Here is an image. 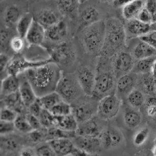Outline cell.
Instances as JSON below:
<instances>
[{
    "label": "cell",
    "mask_w": 156,
    "mask_h": 156,
    "mask_svg": "<svg viewBox=\"0 0 156 156\" xmlns=\"http://www.w3.org/2000/svg\"><path fill=\"white\" fill-rule=\"evenodd\" d=\"M45 128H43L39 130H34L29 134V139L34 143H40L44 140H46L47 138V131H44Z\"/></svg>",
    "instance_id": "ee69618b"
},
{
    "label": "cell",
    "mask_w": 156,
    "mask_h": 156,
    "mask_svg": "<svg viewBox=\"0 0 156 156\" xmlns=\"http://www.w3.org/2000/svg\"><path fill=\"white\" fill-rule=\"evenodd\" d=\"M68 34V28L66 22L60 20L56 24L46 29L45 41H48L51 46L65 42Z\"/></svg>",
    "instance_id": "7c38bea8"
},
{
    "label": "cell",
    "mask_w": 156,
    "mask_h": 156,
    "mask_svg": "<svg viewBox=\"0 0 156 156\" xmlns=\"http://www.w3.org/2000/svg\"><path fill=\"white\" fill-rule=\"evenodd\" d=\"M76 76L84 94L91 97L95 87L96 73L87 67L81 66L77 70Z\"/></svg>",
    "instance_id": "5bb4252c"
},
{
    "label": "cell",
    "mask_w": 156,
    "mask_h": 156,
    "mask_svg": "<svg viewBox=\"0 0 156 156\" xmlns=\"http://www.w3.org/2000/svg\"><path fill=\"white\" fill-rule=\"evenodd\" d=\"M35 19L45 29L54 25L61 20L56 12L50 9H43L39 11Z\"/></svg>",
    "instance_id": "cb8c5ba5"
},
{
    "label": "cell",
    "mask_w": 156,
    "mask_h": 156,
    "mask_svg": "<svg viewBox=\"0 0 156 156\" xmlns=\"http://www.w3.org/2000/svg\"><path fill=\"white\" fill-rule=\"evenodd\" d=\"M99 117L94 116L91 119L78 124L76 133L77 135L99 137L104 130Z\"/></svg>",
    "instance_id": "9a60e30c"
},
{
    "label": "cell",
    "mask_w": 156,
    "mask_h": 156,
    "mask_svg": "<svg viewBox=\"0 0 156 156\" xmlns=\"http://www.w3.org/2000/svg\"><path fill=\"white\" fill-rule=\"evenodd\" d=\"M54 118V115L48 110L43 108L39 117V119L43 127L46 128L53 127Z\"/></svg>",
    "instance_id": "60d3db41"
},
{
    "label": "cell",
    "mask_w": 156,
    "mask_h": 156,
    "mask_svg": "<svg viewBox=\"0 0 156 156\" xmlns=\"http://www.w3.org/2000/svg\"><path fill=\"white\" fill-rule=\"evenodd\" d=\"M76 136V131H69L57 127H51L48 128L46 141L58 138L73 139Z\"/></svg>",
    "instance_id": "8d00e7d4"
},
{
    "label": "cell",
    "mask_w": 156,
    "mask_h": 156,
    "mask_svg": "<svg viewBox=\"0 0 156 156\" xmlns=\"http://www.w3.org/2000/svg\"><path fill=\"white\" fill-rule=\"evenodd\" d=\"M51 62L54 61L51 57L40 61H32L25 58H16L10 61L6 70L8 75L19 76L29 69L43 65Z\"/></svg>",
    "instance_id": "8fae6325"
},
{
    "label": "cell",
    "mask_w": 156,
    "mask_h": 156,
    "mask_svg": "<svg viewBox=\"0 0 156 156\" xmlns=\"http://www.w3.org/2000/svg\"><path fill=\"white\" fill-rule=\"evenodd\" d=\"M60 12L65 17L74 18L78 11V0H56Z\"/></svg>",
    "instance_id": "d4e9b609"
},
{
    "label": "cell",
    "mask_w": 156,
    "mask_h": 156,
    "mask_svg": "<svg viewBox=\"0 0 156 156\" xmlns=\"http://www.w3.org/2000/svg\"><path fill=\"white\" fill-rule=\"evenodd\" d=\"M105 36V22L100 20L83 29L81 40L88 53L93 56L101 55Z\"/></svg>",
    "instance_id": "277c9868"
},
{
    "label": "cell",
    "mask_w": 156,
    "mask_h": 156,
    "mask_svg": "<svg viewBox=\"0 0 156 156\" xmlns=\"http://www.w3.org/2000/svg\"><path fill=\"white\" fill-rule=\"evenodd\" d=\"M22 15L21 11L16 5L8 6L4 14V21L5 24L9 27L16 25Z\"/></svg>",
    "instance_id": "d6a6232c"
},
{
    "label": "cell",
    "mask_w": 156,
    "mask_h": 156,
    "mask_svg": "<svg viewBox=\"0 0 156 156\" xmlns=\"http://www.w3.org/2000/svg\"></svg>",
    "instance_id": "e7e4bbea"
},
{
    "label": "cell",
    "mask_w": 156,
    "mask_h": 156,
    "mask_svg": "<svg viewBox=\"0 0 156 156\" xmlns=\"http://www.w3.org/2000/svg\"><path fill=\"white\" fill-rule=\"evenodd\" d=\"M4 97V102L6 107L14 110L17 113H20L23 111L24 107L26 106L22 101L19 90Z\"/></svg>",
    "instance_id": "4dcf8cb0"
},
{
    "label": "cell",
    "mask_w": 156,
    "mask_h": 156,
    "mask_svg": "<svg viewBox=\"0 0 156 156\" xmlns=\"http://www.w3.org/2000/svg\"><path fill=\"white\" fill-rule=\"evenodd\" d=\"M98 1L101 2H103V3H106V2H109L110 1L112 2L113 0H98Z\"/></svg>",
    "instance_id": "91938a15"
},
{
    "label": "cell",
    "mask_w": 156,
    "mask_h": 156,
    "mask_svg": "<svg viewBox=\"0 0 156 156\" xmlns=\"http://www.w3.org/2000/svg\"><path fill=\"white\" fill-rule=\"evenodd\" d=\"M46 29L34 18L25 39L29 45L42 46L45 39Z\"/></svg>",
    "instance_id": "e0dca14e"
},
{
    "label": "cell",
    "mask_w": 156,
    "mask_h": 156,
    "mask_svg": "<svg viewBox=\"0 0 156 156\" xmlns=\"http://www.w3.org/2000/svg\"><path fill=\"white\" fill-rule=\"evenodd\" d=\"M102 148L112 150L121 146L124 142L122 132L117 127L108 125L104 128L99 136Z\"/></svg>",
    "instance_id": "30bf717a"
},
{
    "label": "cell",
    "mask_w": 156,
    "mask_h": 156,
    "mask_svg": "<svg viewBox=\"0 0 156 156\" xmlns=\"http://www.w3.org/2000/svg\"><path fill=\"white\" fill-rule=\"evenodd\" d=\"M121 100L115 93H112L99 101L97 107L98 117L103 121H109L116 117L121 107Z\"/></svg>",
    "instance_id": "8992f818"
},
{
    "label": "cell",
    "mask_w": 156,
    "mask_h": 156,
    "mask_svg": "<svg viewBox=\"0 0 156 156\" xmlns=\"http://www.w3.org/2000/svg\"><path fill=\"white\" fill-rule=\"evenodd\" d=\"M26 43L25 38L20 36L11 38L10 42V47L16 53H21L25 50Z\"/></svg>",
    "instance_id": "7bdbcfd3"
},
{
    "label": "cell",
    "mask_w": 156,
    "mask_h": 156,
    "mask_svg": "<svg viewBox=\"0 0 156 156\" xmlns=\"http://www.w3.org/2000/svg\"><path fill=\"white\" fill-rule=\"evenodd\" d=\"M146 0H134L122 7V15L127 20L137 18L145 7Z\"/></svg>",
    "instance_id": "484cf974"
},
{
    "label": "cell",
    "mask_w": 156,
    "mask_h": 156,
    "mask_svg": "<svg viewBox=\"0 0 156 156\" xmlns=\"http://www.w3.org/2000/svg\"><path fill=\"white\" fill-rule=\"evenodd\" d=\"M132 55L134 59H142L156 55V50L145 41L140 40L133 49Z\"/></svg>",
    "instance_id": "4316f807"
},
{
    "label": "cell",
    "mask_w": 156,
    "mask_h": 156,
    "mask_svg": "<svg viewBox=\"0 0 156 156\" xmlns=\"http://www.w3.org/2000/svg\"><path fill=\"white\" fill-rule=\"evenodd\" d=\"M101 56L97 67L95 87L91 96L96 101L115 93L117 81L112 69V62L108 61L109 58Z\"/></svg>",
    "instance_id": "3957f363"
},
{
    "label": "cell",
    "mask_w": 156,
    "mask_h": 156,
    "mask_svg": "<svg viewBox=\"0 0 156 156\" xmlns=\"http://www.w3.org/2000/svg\"><path fill=\"white\" fill-rule=\"evenodd\" d=\"M112 67L116 79L130 73L134 65V59L132 55L122 50L112 57Z\"/></svg>",
    "instance_id": "52a82bcc"
},
{
    "label": "cell",
    "mask_w": 156,
    "mask_h": 156,
    "mask_svg": "<svg viewBox=\"0 0 156 156\" xmlns=\"http://www.w3.org/2000/svg\"><path fill=\"white\" fill-rule=\"evenodd\" d=\"M11 38H10L9 34L8 32L5 30L1 31V49L4 50H6L10 47V42Z\"/></svg>",
    "instance_id": "f907efd6"
},
{
    "label": "cell",
    "mask_w": 156,
    "mask_h": 156,
    "mask_svg": "<svg viewBox=\"0 0 156 156\" xmlns=\"http://www.w3.org/2000/svg\"><path fill=\"white\" fill-rule=\"evenodd\" d=\"M23 142V138L17 135L10 133L9 134L1 135V150L5 152L13 153L22 150Z\"/></svg>",
    "instance_id": "ac0fdd59"
},
{
    "label": "cell",
    "mask_w": 156,
    "mask_h": 156,
    "mask_svg": "<svg viewBox=\"0 0 156 156\" xmlns=\"http://www.w3.org/2000/svg\"><path fill=\"white\" fill-rule=\"evenodd\" d=\"M134 0H113L112 4L115 7H123Z\"/></svg>",
    "instance_id": "6f0895ef"
},
{
    "label": "cell",
    "mask_w": 156,
    "mask_h": 156,
    "mask_svg": "<svg viewBox=\"0 0 156 156\" xmlns=\"http://www.w3.org/2000/svg\"><path fill=\"white\" fill-rule=\"evenodd\" d=\"M122 118L126 126L130 129H135L142 123V114L138 109L126 106L123 111Z\"/></svg>",
    "instance_id": "ffe728a7"
},
{
    "label": "cell",
    "mask_w": 156,
    "mask_h": 156,
    "mask_svg": "<svg viewBox=\"0 0 156 156\" xmlns=\"http://www.w3.org/2000/svg\"><path fill=\"white\" fill-rule=\"evenodd\" d=\"M42 107L50 111L55 106L64 101L60 95L57 92L54 91L38 98Z\"/></svg>",
    "instance_id": "e575fe53"
},
{
    "label": "cell",
    "mask_w": 156,
    "mask_h": 156,
    "mask_svg": "<svg viewBox=\"0 0 156 156\" xmlns=\"http://www.w3.org/2000/svg\"><path fill=\"white\" fill-rule=\"evenodd\" d=\"M153 153L154 156H156V145L154 147V149L153 150Z\"/></svg>",
    "instance_id": "6125c7cd"
},
{
    "label": "cell",
    "mask_w": 156,
    "mask_h": 156,
    "mask_svg": "<svg viewBox=\"0 0 156 156\" xmlns=\"http://www.w3.org/2000/svg\"><path fill=\"white\" fill-rule=\"evenodd\" d=\"M80 18L82 26L85 28L100 20L99 12L93 6H89L81 11Z\"/></svg>",
    "instance_id": "f1b7e54d"
},
{
    "label": "cell",
    "mask_w": 156,
    "mask_h": 156,
    "mask_svg": "<svg viewBox=\"0 0 156 156\" xmlns=\"http://www.w3.org/2000/svg\"><path fill=\"white\" fill-rule=\"evenodd\" d=\"M139 75L131 72L117 79L115 94L122 101L135 88Z\"/></svg>",
    "instance_id": "4fadbf2b"
},
{
    "label": "cell",
    "mask_w": 156,
    "mask_h": 156,
    "mask_svg": "<svg viewBox=\"0 0 156 156\" xmlns=\"http://www.w3.org/2000/svg\"><path fill=\"white\" fill-rule=\"evenodd\" d=\"M156 60V55H155L137 60L136 62H135L132 72L139 75L151 73L153 66Z\"/></svg>",
    "instance_id": "f546056e"
},
{
    "label": "cell",
    "mask_w": 156,
    "mask_h": 156,
    "mask_svg": "<svg viewBox=\"0 0 156 156\" xmlns=\"http://www.w3.org/2000/svg\"><path fill=\"white\" fill-rule=\"evenodd\" d=\"M127 21L126 29L128 33L133 36L139 37L151 31V24L144 23L138 18H133Z\"/></svg>",
    "instance_id": "7402d4cb"
},
{
    "label": "cell",
    "mask_w": 156,
    "mask_h": 156,
    "mask_svg": "<svg viewBox=\"0 0 156 156\" xmlns=\"http://www.w3.org/2000/svg\"><path fill=\"white\" fill-rule=\"evenodd\" d=\"M137 18L146 24H152L151 14L150 13V12L147 10V9L145 8V7H144L141 10L140 12H139Z\"/></svg>",
    "instance_id": "f5cc1de1"
},
{
    "label": "cell",
    "mask_w": 156,
    "mask_h": 156,
    "mask_svg": "<svg viewBox=\"0 0 156 156\" xmlns=\"http://www.w3.org/2000/svg\"><path fill=\"white\" fill-rule=\"evenodd\" d=\"M57 128L69 131H76L78 123L72 113L65 116H57Z\"/></svg>",
    "instance_id": "836d02e7"
},
{
    "label": "cell",
    "mask_w": 156,
    "mask_h": 156,
    "mask_svg": "<svg viewBox=\"0 0 156 156\" xmlns=\"http://www.w3.org/2000/svg\"><path fill=\"white\" fill-rule=\"evenodd\" d=\"M88 0H78V1L80 2V4H83L87 1Z\"/></svg>",
    "instance_id": "94428289"
},
{
    "label": "cell",
    "mask_w": 156,
    "mask_h": 156,
    "mask_svg": "<svg viewBox=\"0 0 156 156\" xmlns=\"http://www.w3.org/2000/svg\"><path fill=\"white\" fill-rule=\"evenodd\" d=\"M55 91L60 95L64 101L69 104L80 99L84 93L76 76L68 73H62Z\"/></svg>",
    "instance_id": "5b68a950"
},
{
    "label": "cell",
    "mask_w": 156,
    "mask_h": 156,
    "mask_svg": "<svg viewBox=\"0 0 156 156\" xmlns=\"http://www.w3.org/2000/svg\"><path fill=\"white\" fill-rule=\"evenodd\" d=\"M138 38L139 40L145 41L156 50V30L150 31L147 33Z\"/></svg>",
    "instance_id": "c3c4849f"
},
{
    "label": "cell",
    "mask_w": 156,
    "mask_h": 156,
    "mask_svg": "<svg viewBox=\"0 0 156 156\" xmlns=\"http://www.w3.org/2000/svg\"><path fill=\"white\" fill-rule=\"evenodd\" d=\"M4 1H5V0H1V2H2Z\"/></svg>",
    "instance_id": "be15d7a7"
},
{
    "label": "cell",
    "mask_w": 156,
    "mask_h": 156,
    "mask_svg": "<svg viewBox=\"0 0 156 156\" xmlns=\"http://www.w3.org/2000/svg\"><path fill=\"white\" fill-rule=\"evenodd\" d=\"M126 99L128 105L139 110L144 105L146 98L141 90L134 88L127 95Z\"/></svg>",
    "instance_id": "1f68e13d"
},
{
    "label": "cell",
    "mask_w": 156,
    "mask_h": 156,
    "mask_svg": "<svg viewBox=\"0 0 156 156\" xmlns=\"http://www.w3.org/2000/svg\"><path fill=\"white\" fill-rule=\"evenodd\" d=\"M140 76L138 80L137 85L143 92L155 96L156 94V79L151 73H146Z\"/></svg>",
    "instance_id": "83f0119b"
},
{
    "label": "cell",
    "mask_w": 156,
    "mask_h": 156,
    "mask_svg": "<svg viewBox=\"0 0 156 156\" xmlns=\"http://www.w3.org/2000/svg\"><path fill=\"white\" fill-rule=\"evenodd\" d=\"M33 20L34 17L30 13L25 14L22 15L16 25V29L19 36L22 38H26Z\"/></svg>",
    "instance_id": "d590c367"
},
{
    "label": "cell",
    "mask_w": 156,
    "mask_h": 156,
    "mask_svg": "<svg viewBox=\"0 0 156 156\" xmlns=\"http://www.w3.org/2000/svg\"><path fill=\"white\" fill-rule=\"evenodd\" d=\"M14 123L16 130L21 133L29 134L33 130L30 124L26 115H18Z\"/></svg>",
    "instance_id": "74e56055"
},
{
    "label": "cell",
    "mask_w": 156,
    "mask_h": 156,
    "mask_svg": "<svg viewBox=\"0 0 156 156\" xmlns=\"http://www.w3.org/2000/svg\"><path fill=\"white\" fill-rule=\"evenodd\" d=\"M15 130L16 128L14 122L3 121H0V133L1 135L12 133Z\"/></svg>",
    "instance_id": "7dc6e473"
},
{
    "label": "cell",
    "mask_w": 156,
    "mask_h": 156,
    "mask_svg": "<svg viewBox=\"0 0 156 156\" xmlns=\"http://www.w3.org/2000/svg\"><path fill=\"white\" fill-rule=\"evenodd\" d=\"M49 111L55 116H65L72 113L70 104L63 101L55 106Z\"/></svg>",
    "instance_id": "f35d334b"
},
{
    "label": "cell",
    "mask_w": 156,
    "mask_h": 156,
    "mask_svg": "<svg viewBox=\"0 0 156 156\" xmlns=\"http://www.w3.org/2000/svg\"><path fill=\"white\" fill-rule=\"evenodd\" d=\"M57 156L72 155L75 146L69 138H58L48 141Z\"/></svg>",
    "instance_id": "d6986e66"
},
{
    "label": "cell",
    "mask_w": 156,
    "mask_h": 156,
    "mask_svg": "<svg viewBox=\"0 0 156 156\" xmlns=\"http://www.w3.org/2000/svg\"><path fill=\"white\" fill-rule=\"evenodd\" d=\"M17 113L14 110L5 107L1 110L0 119L1 121L14 122L18 115Z\"/></svg>",
    "instance_id": "f6af8a7d"
},
{
    "label": "cell",
    "mask_w": 156,
    "mask_h": 156,
    "mask_svg": "<svg viewBox=\"0 0 156 156\" xmlns=\"http://www.w3.org/2000/svg\"><path fill=\"white\" fill-rule=\"evenodd\" d=\"M20 78L18 76L8 75L1 81V95L6 96L7 95L19 91L20 87Z\"/></svg>",
    "instance_id": "603a6c76"
},
{
    "label": "cell",
    "mask_w": 156,
    "mask_h": 156,
    "mask_svg": "<svg viewBox=\"0 0 156 156\" xmlns=\"http://www.w3.org/2000/svg\"><path fill=\"white\" fill-rule=\"evenodd\" d=\"M25 76L38 98L55 91L61 76V69L54 62L29 69Z\"/></svg>",
    "instance_id": "6da1fadb"
},
{
    "label": "cell",
    "mask_w": 156,
    "mask_h": 156,
    "mask_svg": "<svg viewBox=\"0 0 156 156\" xmlns=\"http://www.w3.org/2000/svg\"><path fill=\"white\" fill-rule=\"evenodd\" d=\"M105 36L101 56L112 58L124 50L126 42V31L124 24L118 18L111 17L105 21Z\"/></svg>",
    "instance_id": "7a4b0ae2"
},
{
    "label": "cell",
    "mask_w": 156,
    "mask_h": 156,
    "mask_svg": "<svg viewBox=\"0 0 156 156\" xmlns=\"http://www.w3.org/2000/svg\"><path fill=\"white\" fill-rule=\"evenodd\" d=\"M75 147L83 150L89 155L95 154L100 151L101 142L99 137L77 135L73 138Z\"/></svg>",
    "instance_id": "2e32d148"
},
{
    "label": "cell",
    "mask_w": 156,
    "mask_h": 156,
    "mask_svg": "<svg viewBox=\"0 0 156 156\" xmlns=\"http://www.w3.org/2000/svg\"><path fill=\"white\" fill-rule=\"evenodd\" d=\"M98 104L96 105L92 101L80 99L73 102L71 105L72 114L76 119L78 124L95 116L97 113Z\"/></svg>",
    "instance_id": "9c48e42d"
},
{
    "label": "cell",
    "mask_w": 156,
    "mask_h": 156,
    "mask_svg": "<svg viewBox=\"0 0 156 156\" xmlns=\"http://www.w3.org/2000/svg\"><path fill=\"white\" fill-rule=\"evenodd\" d=\"M28 108L29 111V113L39 118L43 107H42L39 101L38 98H37L36 101L32 104H31Z\"/></svg>",
    "instance_id": "db71d44e"
},
{
    "label": "cell",
    "mask_w": 156,
    "mask_h": 156,
    "mask_svg": "<svg viewBox=\"0 0 156 156\" xmlns=\"http://www.w3.org/2000/svg\"><path fill=\"white\" fill-rule=\"evenodd\" d=\"M20 156H37L36 150L30 147H23L20 151Z\"/></svg>",
    "instance_id": "9f6ffc18"
},
{
    "label": "cell",
    "mask_w": 156,
    "mask_h": 156,
    "mask_svg": "<svg viewBox=\"0 0 156 156\" xmlns=\"http://www.w3.org/2000/svg\"><path fill=\"white\" fill-rule=\"evenodd\" d=\"M50 57L58 65L68 66L75 60V53L71 44L64 42L46 49Z\"/></svg>",
    "instance_id": "ba28073f"
},
{
    "label": "cell",
    "mask_w": 156,
    "mask_h": 156,
    "mask_svg": "<svg viewBox=\"0 0 156 156\" xmlns=\"http://www.w3.org/2000/svg\"><path fill=\"white\" fill-rule=\"evenodd\" d=\"M144 105L147 115L150 117L156 118V96L149 95L146 98Z\"/></svg>",
    "instance_id": "b9f144b4"
},
{
    "label": "cell",
    "mask_w": 156,
    "mask_h": 156,
    "mask_svg": "<svg viewBox=\"0 0 156 156\" xmlns=\"http://www.w3.org/2000/svg\"><path fill=\"white\" fill-rule=\"evenodd\" d=\"M26 116L28 119V121L29 122L30 124L31 125L33 130H39L44 128L43 125L41 124L38 117H37L30 113L27 114Z\"/></svg>",
    "instance_id": "681fc988"
},
{
    "label": "cell",
    "mask_w": 156,
    "mask_h": 156,
    "mask_svg": "<svg viewBox=\"0 0 156 156\" xmlns=\"http://www.w3.org/2000/svg\"><path fill=\"white\" fill-rule=\"evenodd\" d=\"M10 59L8 55L6 54L1 53L0 55V70L1 73L4 72L5 70H7L8 65L10 62Z\"/></svg>",
    "instance_id": "11a10c76"
},
{
    "label": "cell",
    "mask_w": 156,
    "mask_h": 156,
    "mask_svg": "<svg viewBox=\"0 0 156 156\" xmlns=\"http://www.w3.org/2000/svg\"><path fill=\"white\" fill-rule=\"evenodd\" d=\"M145 7L151 14L152 23L156 22V0H146Z\"/></svg>",
    "instance_id": "816d5d0a"
},
{
    "label": "cell",
    "mask_w": 156,
    "mask_h": 156,
    "mask_svg": "<svg viewBox=\"0 0 156 156\" xmlns=\"http://www.w3.org/2000/svg\"><path fill=\"white\" fill-rule=\"evenodd\" d=\"M150 129L144 127L138 131L133 137V143L136 147H140L145 143L150 135Z\"/></svg>",
    "instance_id": "ab89813d"
},
{
    "label": "cell",
    "mask_w": 156,
    "mask_h": 156,
    "mask_svg": "<svg viewBox=\"0 0 156 156\" xmlns=\"http://www.w3.org/2000/svg\"><path fill=\"white\" fill-rule=\"evenodd\" d=\"M156 30V22L152 23L151 25V31Z\"/></svg>",
    "instance_id": "680465c9"
},
{
    "label": "cell",
    "mask_w": 156,
    "mask_h": 156,
    "mask_svg": "<svg viewBox=\"0 0 156 156\" xmlns=\"http://www.w3.org/2000/svg\"><path fill=\"white\" fill-rule=\"evenodd\" d=\"M37 156H57L54 150L48 142V143L40 144L36 149Z\"/></svg>",
    "instance_id": "bcb514c9"
},
{
    "label": "cell",
    "mask_w": 156,
    "mask_h": 156,
    "mask_svg": "<svg viewBox=\"0 0 156 156\" xmlns=\"http://www.w3.org/2000/svg\"><path fill=\"white\" fill-rule=\"evenodd\" d=\"M20 80V84L19 92L23 104L26 107H27L28 108L31 104L36 101L38 97L25 76Z\"/></svg>",
    "instance_id": "44dd1931"
}]
</instances>
